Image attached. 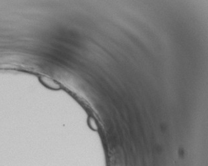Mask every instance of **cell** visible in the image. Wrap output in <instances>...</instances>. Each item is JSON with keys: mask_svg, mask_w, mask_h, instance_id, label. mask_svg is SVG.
<instances>
[{"mask_svg": "<svg viewBox=\"0 0 208 166\" xmlns=\"http://www.w3.org/2000/svg\"><path fill=\"white\" fill-rule=\"evenodd\" d=\"M44 83L47 86H49L50 88H52L54 89H58L60 88V85L57 84L56 82H55L54 81H52L51 79L48 78H43V81Z\"/></svg>", "mask_w": 208, "mask_h": 166, "instance_id": "6da1fadb", "label": "cell"}]
</instances>
